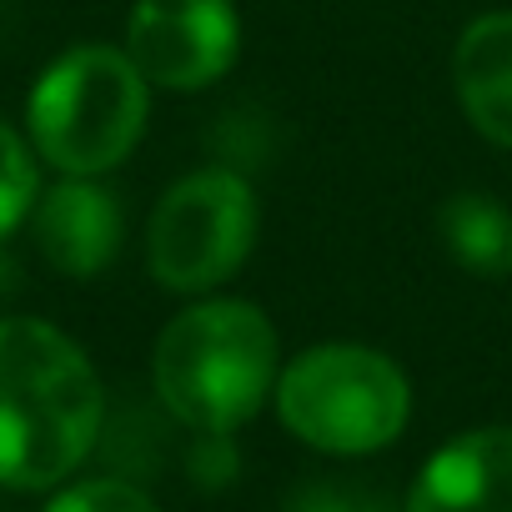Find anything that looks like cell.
Wrapping results in <instances>:
<instances>
[{
  "mask_svg": "<svg viewBox=\"0 0 512 512\" xmlns=\"http://www.w3.org/2000/svg\"><path fill=\"white\" fill-rule=\"evenodd\" d=\"M437 236L447 256L472 277L512 272V211L487 191H457L437 211Z\"/></svg>",
  "mask_w": 512,
  "mask_h": 512,
  "instance_id": "10",
  "label": "cell"
},
{
  "mask_svg": "<svg viewBox=\"0 0 512 512\" xmlns=\"http://www.w3.org/2000/svg\"><path fill=\"white\" fill-rule=\"evenodd\" d=\"M106 397L86 352L41 317L0 322V482L41 492L96 447Z\"/></svg>",
  "mask_w": 512,
  "mask_h": 512,
  "instance_id": "1",
  "label": "cell"
},
{
  "mask_svg": "<svg viewBox=\"0 0 512 512\" xmlns=\"http://www.w3.org/2000/svg\"><path fill=\"white\" fill-rule=\"evenodd\" d=\"M277 412L307 447L362 457L387 447L407 427L412 392L392 357L352 342H327L277 372Z\"/></svg>",
  "mask_w": 512,
  "mask_h": 512,
  "instance_id": "4",
  "label": "cell"
},
{
  "mask_svg": "<svg viewBox=\"0 0 512 512\" xmlns=\"http://www.w3.org/2000/svg\"><path fill=\"white\" fill-rule=\"evenodd\" d=\"M31 231L61 277H96L121 251V206L91 176H71L31 206Z\"/></svg>",
  "mask_w": 512,
  "mask_h": 512,
  "instance_id": "8",
  "label": "cell"
},
{
  "mask_svg": "<svg viewBox=\"0 0 512 512\" xmlns=\"http://www.w3.org/2000/svg\"><path fill=\"white\" fill-rule=\"evenodd\" d=\"M16 282H21V267L11 262L6 251H0V297H11V292H16Z\"/></svg>",
  "mask_w": 512,
  "mask_h": 512,
  "instance_id": "15",
  "label": "cell"
},
{
  "mask_svg": "<svg viewBox=\"0 0 512 512\" xmlns=\"http://www.w3.org/2000/svg\"><path fill=\"white\" fill-rule=\"evenodd\" d=\"M407 512H512V427H477L432 452Z\"/></svg>",
  "mask_w": 512,
  "mask_h": 512,
  "instance_id": "7",
  "label": "cell"
},
{
  "mask_svg": "<svg viewBox=\"0 0 512 512\" xmlns=\"http://www.w3.org/2000/svg\"><path fill=\"white\" fill-rule=\"evenodd\" d=\"M151 86L126 51L76 46L51 61L31 91V141L66 176H101L131 156L146 131Z\"/></svg>",
  "mask_w": 512,
  "mask_h": 512,
  "instance_id": "3",
  "label": "cell"
},
{
  "mask_svg": "<svg viewBox=\"0 0 512 512\" xmlns=\"http://www.w3.org/2000/svg\"><path fill=\"white\" fill-rule=\"evenodd\" d=\"M256 196L241 171L206 166L181 176L151 211L146 262L151 277L171 292L221 287L256 241Z\"/></svg>",
  "mask_w": 512,
  "mask_h": 512,
  "instance_id": "5",
  "label": "cell"
},
{
  "mask_svg": "<svg viewBox=\"0 0 512 512\" xmlns=\"http://www.w3.org/2000/svg\"><path fill=\"white\" fill-rule=\"evenodd\" d=\"M46 512H161L136 482H121V477H91V482H76L66 492L51 497Z\"/></svg>",
  "mask_w": 512,
  "mask_h": 512,
  "instance_id": "12",
  "label": "cell"
},
{
  "mask_svg": "<svg viewBox=\"0 0 512 512\" xmlns=\"http://www.w3.org/2000/svg\"><path fill=\"white\" fill-rule=\"evenodd\" d=\"M452 81L467 121L512 151V11L477 16L452 56Z\"/></svg>",
  "mask_w": 512,
  "mask_h": 512,
  "instance_id": "9",
  "label": "cell"
},
{
  "mask_svg": "<svg viewBox=\"0 0 512 512\" xmlns=\"http://www.w3.org/2000/svg\"><path fill=\"white\" fill-rule=\"evenodd\" d=\"M241 21L231 0H136L126 21V56L146 86L201 91L236 61Z\"/></svg>",
  "mask_w": 512,
  "mask_h": 512,
  "instance_id": "6",
  "label": "cell"
},
{
  "mask_svg": "<svg viewBox=\"0 0 512 512\" xmlns=\"http://www.w3.org/2000/svg\"><path fill=\"white\" fill-rule=\"evenodd\" d=\"M36 206V161L26 141L0 121V236L16 231Z\"/></svg>",
  "mask_w": 512,
  "mask_h": 512,
  "instance_id": "11",
  "label": "cell"
},
{
  "mask_svg": "<svg viewBox=\"0 0 512 512\" xmlns=\"http://www.w3.org/2000/svg\"><path fill=\"white\" fill-rule=\"evenodd\" d=\"M287 512H387V502L357 482H307L292 492V507Z\"/></svg>",
  "mask_w": 512,
  "mask_h": 512,
  "instance_id": "13",
  "label": "cell"
},
{
  "mask_svg": "<svg viewBox=\"0 0 512 512\" xmlns=\"http://www.w3.org/2000/svg\"><path fill=\"white\" fill-rule=\"evenodd\" d=\"M191 477L206 482V487H221L236 477V452L226 442V432H201L196 447H191Z\"/></svg>",
  "mask_w": 512,
  "mask_h": 512,
  "instance_id": "14",
  "label": "cell"
},
{
  "mask_svg": "<svg viewBox=\"0 0 512 512\" xmlns=\"http://www.w3.org/2000/svg\"><path fill=\"white\" fill-rule=\"evenodd\" d=\"M156 397L191 432H236L277 382V332L262 307L211 297L166 322L151 357Z\"/></svg>",
  "mask_w": 512,
  "mask_h": 512,
  "instance_id": "2",
  "label": "cell"
}]
</instances>
